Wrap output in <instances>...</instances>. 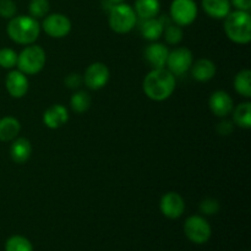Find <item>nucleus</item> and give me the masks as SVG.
<instances>
[{"label":"nucleus","mask_w":251,"mask_h":251,"mask_svg":"<svg viewBox=\"0 0 251 251\" xmlns=\"http://www.w3.org/2000/svg\"><path fill=\"white\" fill-rule=\"evenodd\" d=\"M5 86L11 97L22 98L28 91V78L20 70H12L7 74Z\"/></svg>","instance_id":"13"},{"label":"nucleus","mask_w":251,"mask_h":251,"mask_svg":"<svg viewBox=\"0 0 251 251\" xmlns=\"http://www.w3.org/2000/svg\"><path fill=\"white\" fill-rule=\"evenodd\" d=\"M198 17V5L194 0H173L171 4V19L178 26L193 24Z\"/></svg>","instance_id":"7"},{"label":"nucleus","mask_w":251,"mask_h":251,"mask_svg":"<svg viewBox=\"0 0 251 251\" xmlns=\"http://www.w3.org/2000/svg\"><path fill=\"white\" fill-rule=\"evenodd\" d=\"M69 120V112L64 105L54 104L43 114V123L49 129H59Z\"/></svg>","instance_id":"15"},{"label":"nucleus","mask_w":251,"mask_h":251,"mask_svg":"<svg viewBox=\"0 0 251 251\" xmlns=\"http://www.w3.org/2000/svg\"><path fill=\"white\" fill-rule=\"evenodd\" d=\"M233 130H234V123L230 120H222L217 124V132L222 136H228L232 134Z\"/></svg>","instance_id":"31"},{"label":"nucleus","mask_w":251,"mask_h":251,"mask_svg":"<svg viewBox=\"0 0 251 251\" xmlns=\"http://www.w3.org/2000/svg\"><path fill=\"white\" fill-rule=\"evenodd\" d=\"M225 32L234 43H249L251 41V16L249 11H230L225 17Z\"/></svg>","instance_id":"3"},{"label":"nucleus","mask_w":251,"mask_h":251,"mask_svg":"<svg viewBox=\"0 0 251 251\" xmlns=\"http://www.w3.org/2000/svg\"><path fill=\"white\" fill-rule=\"evenodd\" d=\"M142 88L150 100L162 102L173 95L176 90V76L168 69H152L145 77Z\"/></svg>","instance_id":"1"},{"label":"nucleus","mask_w":251,"mask_h":251,"mask_svg":"<svg viewBox=\"0 0 251 251\" xmlns=\"http://www.w3.org/2000/svg\"><path fill=\"white\" fill-rule=\"evenodd\" d=\"M108 2H109V4H112V6L113 5H117V4H120V2H124L125 0H107Z\"/></svg>","instance_id":"34"},{"label":"nucleus","mask_w":251,"mask_h":251,"mask_svg":"<svg viewBox=\"0 0 251 251\" xmlns=\"http://www.w3.org/2000/svg\"><path fill=\"white\" fill-rule=\"evenodd\" d=\"M159 210L169 220H176L185 211V201L178 193L169 191L161 198Z\"/></svg>","instance_id":"11"},{"label":"nucleus","mask_w":251,"mask_h":251,"mask_svg":"<svg viewBox=\"0 0 251 251\" xmlns=\"http://www.w3.org/2000/svg\"><path fill=\"white\" fill-rule=\"evenodd\" d=\"M168 54V48L162 43H151L145 49V59L152 69L164 68Z\"/></svg>","instance_id":"14"},{"label":"nucleus","mask_w":251,"mask_h":251,"mask_svg":"<svg viewBox=\"0 0 251 251\" xmlns=\"http://www.w3.org/2000/svg\"><path fill=\"white\" fill-rule=\"evenodd\" d=\"M32 154V146L29 140L25 137H19L12 141L11 147H10V156L12 161L17 164H22L29 159Z\"/></svg>","instance_id":"17"},{"label":"nucleus","mask_w":251,"mask_h":251,"mask_svg":"<svg viewBox=\"0 0 251 251\" xmlns=\"http://www.w3.org/2000/svg\"><path fill=\"white\" fill-rule=\"evenodd\" d=\"M46 51L39 46L29 44L20 54H17L16 66L25 75H36L43 70L46 65Z\"/></svg>","instance_id":"4"},{"label":"nucleus","mask_w":251,"mask_h":251,"mask_svg":"<svg viewBox=\"0 0 251 251\" xmlns=\"http://www.w3.org/2000/svg\"><path fill=\"white\" fill-rule=\"evenodd\" d=\"M230 0H202V9L210 17L222 20L230 12Z\"/></svg>","instance_id":"18"},{"label":"nucleus","mask_w":251,"mask_h":251,"mask_svg":"<svg viewBox=\"0 0 251 251\" xmlns=\"http://www.w3.org/2000/svg\"><path fill=\"white\" fill-rule=\"evenodd\" d=\"M208 107L211 112L218 118H226L232 113L234 104L233 100L226 91H216L210 96L208 100Z\"/></svg>","instance_id":"12"},{"label":"nucleus","mask_w":251,"mask_h":251,"mask_svg":"<svg viewBox=\"0 0 251 251\" xmlns=\"http://www.w3.org/2000/svg\"><path fill=\"white\" fill-rule=\"evenodd\" d=\"M191 75L199 82H207L215 77L216 69L215 63L210 59H199L194 65H191Z\"/></svg>","instance_id":"16"},{"label":"nucleus","mask_w":251,"mask_h":251,"mask_svg":"<svg viewBox=\"0 0 251 251\" xmlns=\"http://www.w3.org/2000/svg\"><path fill=\"white\" fill-rule=\"evenodd\" d=\"M17 6L12 0H0V16L12 19L16 15Z\"/></svg>","instance_id":"30"},{"label":"nucleus","mask_w":251,"mask_h":251,"mask_svg":"<svg viewBox=\"0 0 251 251\" xmlns=\"http://www.w3.org/2000/svg\"><path fill=\"white\" fill-rule=\"evenodd\" d=\"M234 88L240 96L245 98L251 97V71L249 69L239 71L234 77Z\"/></svg>","instance_id":"23"},{"label":"nucleus","mask_w":251,"mask_h":251,"mask_svg":"<svg viewBox=\"0 0 251 251\" xmlns=\"http://www.w3.org/2000/svg\"><path fill=\"white\" fill-rule=\"evenodd\" d=\"M17 64V53L11 48L0 49V66L2 69H12Z\"/></svg>","instance_id":"27"},{"label":"nucleus","mask_w":251,"mask_h":251,"mask_svg":"<svg viewBox=\"0 0 251 251\" xmlns=\"http://www.w3.org/2000/svg\"><path fill=\"white\" fill-rule=\"evenodd\" d=\"M5 251H33V245L22 235H12L5 243Z\"/></svg>","instance_id":"25"},{"label":"nucleus","mask_w":251,"mask_h":251,"mask_svg":"<svg viewBox=\"0 0 251 251\" xmlns=\"http://www.w3.org/2000/svg\"><path fill=\"white\" fill-rule=\"evenodd\" d=\"M83 78L81 77V75L78 74H70L65 77V85L68 86L69 88H78L82 83Z\"/></svg>","instance_id":"32"},{"label":"nucleus","mask_w":251,"mask_h":251,"mask_svg":"<svg viewBox=\"0 0 251 251\" xmlns=\"http://www.w3.org/2000/svg\"><path fill=\"white\" fill-rule=\"evenodd\" d=\"M199 208H200V212L203 213V215L212 216V215H216V213H218L221 206H220V202H218L216 199L207 198L203 201H201Z\"/></svg>","instance_id":"29"},{"label":"nucleus","mask_w":251,"mask_h":251,"mask_svg":"<svg viewBox=\"0 0 251 251\" xmlns=\"http://www.w3.org/2000/svg\"><path fill=\"white\" fill-rule=\"evenodd\" d=\"M134 11L142 20L153 19L161 11V4L159 0H136Z\"/></svg>","instance_id":"19"},{"label":"nucleus","mask_w":251,"mask_h":251,"mask_svg":"<svg viewBox=\"0 0 251 251\" xmlns=\"http://www.w3.org/2000/svg\"><path fill=\"white\" fill-rule=\"evenodd\" d=\"M233 123L242 129H250L251 127V103H240L235 108H233Z\"/></svg>","instance_id":"21"},{"label":"nucleus","mask_w":251,"mask_h":251,"mask_svg":"<svg viewBox=\"0 0 251 251\" xmlns=\"http://www.w3.org/2000/svg\"><path fill=\"white\" fill-rule=\"evenodd\" d=\"M184 233L194 244H205L210 240L212 229L202 216H190L184 223Z\"/></svg>","instance_id":"6"},{"label":"nucleus","mask_w":251,"mask_h":251,"mask_svg":"<svg viewBox=\"0 0 251 251\" xmlns=\"http://www.w3.org/2000/svg\"><path fill=\"white\" fill-rule=\"evenodd\" d=\"M166 65L174 76L184 75L190 70L193 65V53L190 49L184 48V47L173 49L169 51Z\"/></svg>","instance_id":"8"},{"label":"nucleus","mask_w":251,"mask_h":251,"mask_svg":"<svg viewBox=\"0 0 251 251\" xmlns=\"http://www.w3.org/2000/svg\"><path fill=\"white\" fill-rule=\"evenodd\" d=\"M21 130V124L14 117H4L0 119V141H12Z\"/></svg>","instance_id":"20"},{"label":"nucleus","mask_w":251,"mask_h":251,"mask_svg":"<svg viewBox=\"0 0 251 251\" xmlns=\"http://www.w3.org/2000/svg\"><path fill=\"white\" fill-rule=\"evenodd\" d=\"M136 21V14L129 4L120 2L110 7L109 27L117 33H129L135 27Z\"/></svg>","instance_id":"5"},{"label":"nucleus","mask_w":251,"mask_h":251,"mask_svg":"<svg viewBox=\"0 0 251 251\" xmlns=\"http://www.w3.org/2000/svg\"><path fill=\"white\" fill-rule=\"evenodd\" d=\"M230 5H233L237 10L249 11L251 9V0H230Z\"/></svg>","instance_id":"33"},{"label":"nucleus","mask_w":251,"mask_h":251,"mask_svg":"<svg viewBox=\"0 0 251 251\" xmlns=\"http://www.w3.org/2000/svg\"><path fill=\"white\" fill-rule=\"evenodd\" d=\"M49 9H50V4L49 0H31L29 2V14L33 19H41L48 15Z\"/></svg>","instance_id":"26"},{"label":"nucleus","mask_w":251,"mask_h":251,"mask_svg":"<svg viewBox=\"0 0 251 251\" xmlns=\"http://www.w3.org/2000/svg\"><path fill=\"white\" fill-rule=\"evenodd\" d=\"M70 105L74 112L78 113V114L85 113L91 105V96L85 91H77L71 96Z\"/></svg>","instance_id":"24"},{"label":"nucleus","mask_w":251,"mask_h":251,"mask_svg":"<svg viewBox=\"0 0 251 251\" xmlns=\"http://www.w3.org/2000/svg\"><path fill=\"white\" fill-rule=\"evenodd\" d=\"M109 69L103 63H93L86 69L83 82L90 90L97 91L104 87L109 81Z\"/></svg>","instance_id":"10"},{"label":"nucleus","mask_w":251,"mask_h":251,"mask_svg":"<svg viewBox=\"0 0 251 251\" xmlns=\"http://www.w3.org/2000/svg\"><path fill=\"white\" fill-rule=\"evenodd\" d=\"M6 32L10 39L14 41L15 43L28 46L38 38L41 26H39L38 21L32 16L20 15V16H14L12 19H10Z\"/></svg>","instance_id":"2"},{"label":"nucleus","mask_w":251,"mask_h":251,"mask_svg":"<svg viewBox=\"0 0 251 251\" xmlns=\"http://www.w3.org/2000/svg\"><path fill=\"white\" fill-rule=\"evenodd\" d=\"M164 38L169 44H178L183 39L184 32L178 25H168L164 27Z\"/></svg>","instance_id":"28"},{"label":"nucleus","mask_w":251,"mask_h":251,"mask_svg":"<svg viewBox=\"0 0 251 251\" xmlns=\"http://www.w3.org/2000/svg\"><path fill=\"white\" fill-rule=\"evenodd\" d=\"M42 28L53 38H64L71 31V21L63 14H50L42 22Z\"/></svg>","instance_id":"9"},{"label":"nucleus","mask_w":251,"mask_h":251,"mask_svg":"<svg viewBox=\"0 0 251 251\" xmlns=\"http://www.w3.org/2000/svg\"><path fill=\"white\" fill-rule=\"evenodd\" d=\"M164 31V25L162 20L149 19L144 20V24L141 25V34L149 41H157L162 36Z\"/></svg>","instance_id":"22"}]
</instances>
